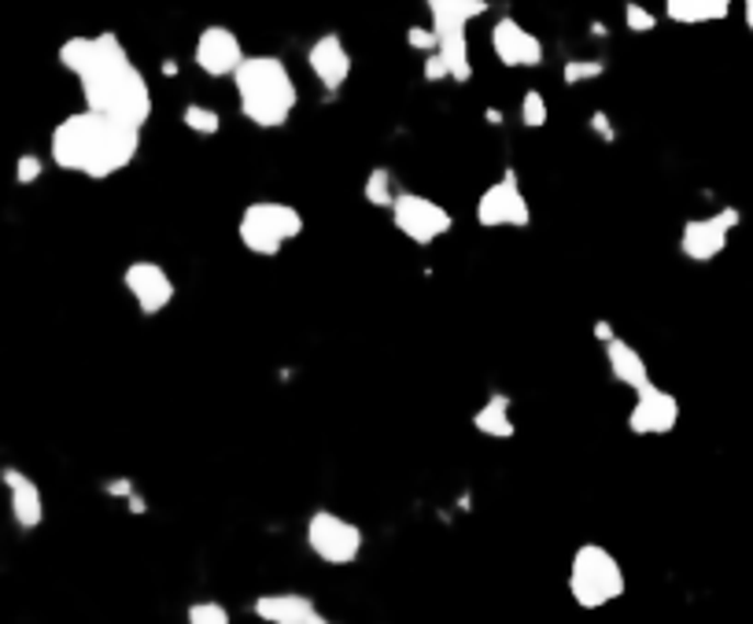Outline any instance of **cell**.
<instances>
[{"label": "cell", "instance_id": "obj_1", "mask_svg": "<svg viewBox=\"0 0 753 624\" xmlns=\"http://www.w3.org/2000/svg\"><path fill=\"white\" fill-rule=\"evenodd\" d=\"M56 59L67 75L78 78L81 100H86L89 112L111 115L134 129H145L151 123L156 97H151L145 70L130 59L119 34L104 30V34L67 37Z\"/></svg>", "mask_w": 753, "mask_h": 624}, {"label": "cell", "instance_id": "obj_2", "mask_svg": "<svg viewBox=\"0 0 753 624\" xmlns=\"http://www.w3.org/2000/svg\"><path fill=\"white\" fill-rule=\"evenodd\" d=\"M141 152V129L100 112H70L53 126L48 156L67 174L108 181L122 174Z\"/></svg>", "mask_w": 753, "mask_h": 624}, {"label": "cell", "instance_id": "obj_3", "mask_svg": "<svg viewBox=\"0 0 753 624\" xmlns=\"http://www.w3.org/2000/svg\"><path fill=\"white\" fill-rule=\"evenodd\" d=\"M240 118L256 129H281L300 107V86L281 56H244L233 75Z\"/></svg>", "mask_w": 753, "mask_h": 624}, {"label": "cell", "instance_id": "obj_4", "mask_svg": "<svg viewBox=\"0 0 753 624\" xmlns=\"http://www.w3.org/2000/svg\"><path fill=\"white\" fill-rule=\"evenodd\" d=\"M628 577L614 551L603 543H580L569 561V595L580 610H603L609 602L625 599Z\"/></svg>", "mask_w": 753, "mask_h": 624}, {"label": "cell", "instance_id": "obj_5", "mask_svg": "<svg viewBox=\"0 0 753 624\" xmlns=\"http://www.w3.org/2000/svg\"><path fill=\"white\" fill-rule=\"evenodd\" d=\"M425 12H429V26L436 34V53L443 56L447 70H451V82L465 86L473 78V56H470V37L465 26L476 23L492 12L487 0H425Z\"/></svg>", "mask_w": 753, "mask_h": 624}, {"label": "cell", "instance_id": "obj_6", "mask_svg": "<svg viewBox=\"0 0 753 624\" xmlns=\"http://www.w3.org/2000/svg\"><path fill=\"white\" fill-rule=\"evenodd\" d=\"M303 215L296 204H284V200H256L240 211V223H237V240L244 245V251L259 259H273L281 256L292 240L303 237Z\"/></svg>", "mask_w": 753, "mask_h": 624}, {"label": "cell", "instance_id": "obj_7", "mask_svg": "<svg viewBox=\"0 0 753 624\" xmlns=\"http://www.w3.org/2000/svg\"><path fill=\"white\" fill-rule=\"evenodd\" d=\"M395 234L406 237L417 248H432L436 240H443L454 229V215L447 211L440 200L422 196V193H400L395 204L389 207Z\"/></svg>", "mask_w": 753, "mask_h": 624}, {"label": "cell", "instance_id": "obj_8", "mask_svg": "<svg viewBox=\"0 0 753 624\" xmlns=\"http://www.w3.org/2000/svg\"><path fill=\"white\" fill-rule=\"evenodd\" d=\"M303 536H307L311 555L325 561V566H355L366 547L362 529L333 510H314Z\"/></svg>", "mask_w": 753, "mask_h": 624}, {"label": "cell", "instance_id": "obj_9", "mask_svg": "<svg viewBox=\"0 0 753 624\" xmlns=\"http://www.w3.org/2000/svg\"><path fill=\"white\" fill-rule=\"evenodd\" d=\"M476 223L484 229H525L532 223V204H528L514 167H506L481 193V200H476Z\"/></svg>", "mask_w": 753, "mask_h": 624}, {"label": "cell", "instance_id": "obj_10", "mask_svg": "<svg viewBox=\"0 0 753 624\" xmlns=\"http://www.w3.org/2000/svg\"><path fill=\"white\" fill-rule=\"evenodd\" d=\"M122 288L130 292V299H134L145 318L162 315L178 296L175 277H170L167 266L156 263V259H134V263L122 270Z\"/></svg>", "mask_w": 753, "mask_h": 624}, {"label": "cell", "instance_id": "obj_11", "mask_svg": "<svg viewBox=\"0 0 753 624\" xmlns=\"http://www.w3.org/2000/svg\"><path fill=\"white\" fill-rule=\"evenodd\" d=\"M742 223V215L735 207H724L709 218H687L679 229V256L690 263H713L717 256H724L731 229Z\"/></svg>", "mask_w": 753, "mask_h": 624}, {"label": "cell", "instance_id": "obj_12", "mask_svg": "<svg viewBox=\"0 0 753 624\" xmlns=\"http://www.w3.org/2000/svg\"><path fill=\"white\" fill-rule=\"evenodd\" d=\"M487 42H492V53H495L498 64L510 67V70H532L547 59L543 42H539L528 26L517 23L514 15L498 19V23L492 26V34H487Z\"/></svg>", "mask_w": 753, "mask_h": 624}, {"label": "cell", "instance_id": "obj_13", "mask_svg": "<svg viewBox=\"0 0 753 624\" xmlns=\"http://www.w3.org/2000/svg\"><path fill=\"white\" fill-rule=\"evenodd\" d=\"M676 426H679V399L673 392L658 388L654 381L636 392V402L628 410V432H636V436H668Z\"/></svg>", "mask_w": 753, "mask_h": 624}, {"label": "cell", "instance_id": "obj_14", "mask_svg": "<svg viewBox=\"0 0 753 624\" xmlns=\"http://www.w3.org/2000/svg\"><path fill=\"white\" fill-rule=\"evenodd\" d=\"M244 56L248 53H244L237 30H229L222 23L203 26L200 37H196V48H192V59H196V67L207 78H233L237 75V67L244 64Z\"/></svg>", "mask_w": 753, "mask_h": 624}, {"label": "cell", "instance_id": "obj_15", "mask_svg": "<svg viewBox=\"0 0 753 624\" xmlns=\"http://www.w3.org/2000/svg\"><path fill=\"white\" fill-rule=\"evenodd\" d=\"M0 485L8 491V510H12L15 529L23 532L41 529V521H45V496H41L37 480L23 469L4 466L0 469Z\"/></svg>", "mask_w": 753, "mask_h": 624}, {"label": "cell", "instance_id": "obj_16", "mask_svg": "<svg viewBox=\"0 0 753 624\" xmlns=\"http://www.w3.org/2000/svg\"><path fill=\"white\" fill-rule=\"evenodd\" d=\"M307 67H311V75L318 78V86L325 93H340V89L348 86L355 64H351V53L340 34H322L318 42L307 48Z\"/></svg>", "mask_w": 753, "mask_h": 624}, {"label": "cell", "instance_id": "obj_17", "mask_svg": "<svg viewBox=\"0 0 753 624\" xmlns=\"http://www.w3.org/2000/svg\"><path fill=\"white\" fill-rule=\"evenodd\" d=\"M251 613L262 624H307L318 613V606L303 591H267V595L251 602Z\"/></svg>", "mask_w": 753, "mask_h": 624}, {"label": "cell", "instance_id": "obj_18", "mask_svg": "<svg viewBox=\"0 0 753 624\" xmlns=\"http://www.w3.org/2000/svg\"><path fill=\"white\" fill-rule=\"evenodd\" d=\"M603 348H606V366H609V374H614L617 385H625L632 392L650 385V366H647L643 351L632 348L628 340H620V337H614Z\"/></svg>", "mask_w": 753, "mask_h": 624}, {"label": "cell", "instance_id": "obj_19", "mask_svg": "<svg viewBox=\"0 0 753 624\" xmlns=\"http://www.w3.org/2000/svg\"><path fill=\"white\" fill-rule=\"evenodd\" d=\"M473 429L487 440H514L517 436L514 399L506 396V392H492V396L473 410Z\"/></svg>", "mask_w": 753, "mask_h": 624}, {"label": "cell", "instance_id": "obj_20", "mask_svg": "<svg viewBox=\"0 0 753 624\" xmlns=\"http://www.w3.org/2000/svg\"><path fill=\"white\" fill-rule=\"evenodd\" d=\"M735 0H665V15L679 26H706L728 19Z\"/></svg>", "mask_w": 753, "mask_h": 624}, {"label": "cell", "instance_id": "obj_21", "mask_svg": "<svg viewBox=\"0 0 753 624\" xmlns=\"http://www.w3.org/2000/svg\"><path fill=\"white\" fill-rule=\"evenodd\" d=\"M395 196H400V189H395V174L389 167H373L362 181V200L376 211H389L395 204Z\"/></svg>", "mask_w": 753, "mask_h": 624}, {"label": "cell", "instance_id": "obj_22", "mask_svg": "<svg viewBox=\"0 0 753 624\" xmlns=\"http://www.w3.org/2000/svg\"><path fill=\"white\" fill-rule=\"evenodd\" d=\"M181 126L196 137H215L222 129V115L207 104H186V112H181Z\"/></svg>", "mask_w": 753, "mask_h": 624}, {"label": "cell", "instance_id": "obj_23", "mask_svg": "<svg viewBox=\"0 0 753 624\" xmlns=\"http://www.w3.org/2000/svg\"><path fill=\"white\" fill-rule=\"evenodd\" d=\"M517 115H521V126L525 129H543L547 118H551V107H547V97L539 93V89H525L521 97V107H517Z\"/></svg>", "mask_w": 753, "mask_h": 624}, {"label": "cell", "instance_id": "obj_24", "mask_svg": "<svg viewBox=\"0 0 753 624\" xmlns=\"http://www.w3.org/2000/svg\"><path fill=\"white\" fill-rule=\"evenodd\" d=\"M606 75V64L603 59H569L562 67V82L565 86H584V82H595V78Z\"/></svg>", "mask_w": 753, "mask_h": 624}, {"label": "cell", "instance_id": "obj_25", "mask_svg": "<svg viewBox=\"0 0 753 624\" xmlns=\"http://www.w3.org/2000/svg\"><path fill=\"white\" fill-rule=\"evenodd\" d=\"M186 621L189 624H229L233 617L218 599H200L186 610Z\"/></svg>", "mask_w": 753, "mask_h": 624}, {"label": "cell", "instance_id": "obj_26", "mask_svg": "<svg viewBox=\"0 0 753 624\" xmlns=\"http://www.w3.org/2000/svg\"><path fill=\"white\" fill-rule=\"evenodd\" d=\"M625 26L632 30V34H650V30H658V15L643 8L639 0H628L625 4Z\"/></svg>", "mask_w": 753, "mask_h": 624}, {"label": "cell", "instance_id": "obj_27", "mask_svg": "<svg viewBox=\"0 0 753 624\" xmlns=\"http://www.w3.org/2000/svg\"><path fill=\"white\" fill-rule=\"evenodd\" d=\"M41 174H45V159L34 152H23L15 159V181L19 185H37Z\"/></svg>", "mask_w": 753, "mask_h": 624}, {"label": "cell", "instance_id": "obj_28", "mask_svg": "<svg viewBox=\"0 0 753 624\" xmlns=\"http://www.w3.org/2000/svg\"><path fill=\"white\" fill-rule=\"evenodd\" d=\"M436 34H432V26H406V48H417V53H436Z\"/></svg>", "mask_w": 753, "mask_h": 624}, {"label": "cell", "instance_id": "obj_29", "mask_svg": "<svg viewBox=\"0 0 753 624\" xmlns=\"http://www.w3.org/2000/svg\"><path fill=\"white\" fill-rule=\"evenodd\" d=\"M425 82H451V70H447L443 56L440 53H429L425 56Z\"/></svg>", "mask_w": 753, "mask_h": 624}, {"label": "cell", "instance_id": "obj_30", "mask_svg": "<svg viewBox=\"0 0 753 624\" xmlns=\"http://www.w3.org/2000/svg\"><path fill=\"white\" fill-rule=\"evenodd\" d=\"M134 480H130V477H115V480H108V485H104V496H111V499H130V496H134Z\"/></svg>", "mask_w": 753, "mask_h": 624}, {"label": "cell", "instance_id": "obj_31", "mask_svg": "<svg viewBox=\"0 0 753 624\" xmlns=\"http://www.w3.org/2000/svg\"><path fill=\"white\" fill-rule=\"evenodd\" d=\"M592 129H595V134L603 137V140H617V129H614V123H609V115H606V112H595V115H592Z\"/></svg>", "mask_w": 753, "mask_h": 624}, {"label": "cell", "instance_id": "obj_32", "mask_svg": "<svg viewBox=\"0 0 753 624\" xmlns=\"http://www.w3.org/2000/svg\"><path fill=\"white\" fill-rule=\"evenodd\" d=\"M614 337H617V329L609 326L606 318H598V321H595V340H598V344H609Z\"/></svg>", "mask_w": 753, "mask_h": 624}, {"label": "cell", "instance_id": "obj_33", "mask_svg": "<svg viewBox=\"0 0 753 624\" xmlns=\"http://www.w3.org/2000/svg\"><path fill=\"white\" fill-rule=\"evenodd\" d=\"M742 19H746V30L753 34V0H742Z\"/></svg>", "mask_w": 753, "mask_h": 624}, {"label": "cell", "instance_id": "obj_34", "mask_svg": "<svg viewBox=\"0 0 753 624\" xmlns=\"http://www.w3.org/2000/svg\"><path fill=\"white\" fill-rule=\"evenodd\" d=\"M162 75H178V64H175V59H162Z\"/></svg>", "mask_w": 753, "mask_h": 624}, {"label": "cell", "instance_id": "obj_35", "mask_svg": "<svg viewBox=\"0 0 753 624\" xmlns=\"http://www.w3.org/2000/svg\"><path fill=\"white\" fill-rule=\"evenodd\" d=\"M307 624H337V621H329V617H322V613H314Z\"/></svg>", "mask_w": 753, "mask_h": 624}]
</instances>
